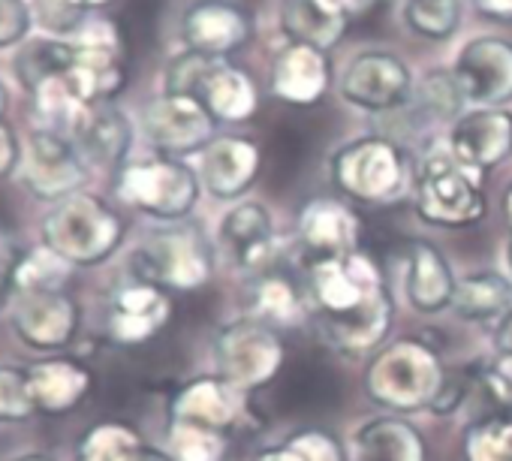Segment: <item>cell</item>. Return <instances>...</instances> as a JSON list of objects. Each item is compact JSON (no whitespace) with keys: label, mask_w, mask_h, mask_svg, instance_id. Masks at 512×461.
<instances>
[{"label":"cell","mask_w":512,"mask_h":461,"mask_svg":"<svg viewBox=\"0 0 512 461\" xmlns=\"http://www.w3.org/2000/svg\"><path fill=\"white\" fill-rule=\"evenodd\" d=\"M404 22L425 40H446L461 25V0H404Z\"/></svg>","instance_id":"1f68e13d"},{"label":"cell","mask_w":512,"mask_h":461,"mask_svg":"<svg viewBox=\"0 0 512 461\" xmlns=\"http://www.w3.org/2000/svg\"><path fill=\"white\" fill-rule=\"evenodd\" d=\"M416 100H419V109L422 115L428 118H437V121H458L461 118V109H464V94L452 76V70H440V73H428L419 88H416Z\"/></svg>","instance_id":"e575fe53"},{"label":"cell","mask_w":512,"mask_h":461,"mask_svg":"<svg viewBox=\"0 0 512 461\" xmlns=\"http://www.w3.org/2000/svg\"><path fill=\"white\" fill-rule=\"evenodd\" d=\"M503 214H506V223H509V229H512V187L503 193Z\"/></svg>","instance_id":"f907efd6"},{"label":"cell","mask_w":512,"mask_h":461,"mask_svg":"<svg viewBox=\"0 0 512 461\" xmlns=\"http://www.w3.org/2000/svg\"><path fill=\"white\" fill-rule=\"evenodd\" d=\"M416 211L434 226H470L485 214L476 172L461 166L452 151H431L416 172Z\"/></svg>","instance_id":"ba28073f"},{"label":"cell","mask_w":512,"mask_h":461,"mask_svg":"<svg viewBox=\"0 0 512 461\" xmlns=\"http://www.w3.org/2000/svg\"><path fill=\"white\" fill-rule=\"evenodd\" d=\"M214 353L220 377H226L241 392L269 383L284 362V344L263 320H238L226 326L217 335Z\"/></svg>","instance_id":"8fae6325"},{"label":"cell","mask_w":512,"mask_h":461,"mask_svg":"<svg viewBox=\"0 0 512 461\" xmlns=\"http://www.w3.org/2000/svg\"><path fill=\"white\" fill-rule=\"evenodd\" d=\"M223 257L244 272L260 269L272 260L275 251V223L260 202H241L226 211L217 229Z\"/></svg>","instance_id":"ac0fdd59"},{"label":"cell","mask_w":512,"mask_h":461,"mask_svg":"<svg viewBox=\"0 0 512 461\" xmlns=\"http://www.w3.org/2000/svg\"><path fill=\"white\" fill-rule=\"evenodd\" d=\"M79 305L64 290L55 293H28L19 299L13 329L31 350L55 353L73 344L79 332Z\"/></svg>","instance_id":"2e32d148"},{"label":"cell","mask_w":512,"mask_h":461,"mask_svg":"<svg viewBox=\"0 0 512 461\" xmlns=\"http://www.w3.org/2000/svg\"><path fill=\"white\" fill-rule=\"evenodd\" d=\"M332 85V67L326 52L302 43H287L272 64V94L293 103L311 106Z\"/></svg>","instance_id":"603a6c76"},{"label":"cell","mask_w":512,"mask_h":461,"mask_svg":"<svg viewBox=\"0 0 512 461\" xmlns=\"http://www.w3.org/2000/svg\"><path fill=\"white\" fill-rule=\"evenodd\" d=\"M31 16L34 25L46 31V37L70 40L91 13H85L76 0H31Z\"/></svg>","instance_id":"74e56055"},{"label":"cell","mask_w":512,"mask_h":461,"mask_svg":"<svg viewBox=\"0 0 512 461\" xmlns=\"http://www.w3.org/2000/svg\"><path fill=\"white\" fill-rule=\"evenodd\" d=\"M163 91L199 100L214 121H244L260 103L244 70L232 67L226 58H211L187 49L166 64Z\"/></svg>","instance_id":"3957f363"},{"label":"cell","mask_w":512,"mask_h":461,"mask_svg":"<svg viewBox=\"0 0 512 461\" xmlns=\"http://www.w3.org/2000/svg\"><path fill=\"white\" fill-rule=\"evenodd\" d=\"M341 94L365 112H392L413 97V76L398 55L362 52L347 64Z\"/></svg>","instance_id":"5bb4252c"},{"label":"cell","mask_w":512,"mask_h":461,"mask_svg":"<svg viewBox=\"0 0 512 461\" xmlns=\"http://www.w3.org/2000/svg\"><path fill=\"white\" fill-rule=\"evenodd\" d=\"M199 175L175 157L130 160L115 175V193L121 202L151 214L157 220H184L199 199Z\"/></svg>","instance_id":"5b68a950"},{"label":"cell","mask_w":512,"mask_h":461,"mask_svg":"<svg viewBox=\"0 0 512 461\" xmlns=\"http://www.w3.org/2000/svg\"><path fill=\"white\" fill-rule=\"evenodd\" d=\"M253 34L250 16L229 0H196L181 16V40L187 52L226 58Z\"/></svg>","instance_id":"9a60e30c"},{"label":"cell","mask_w":512,"mask_h":461,"mask_svg":"<svg viewBox=\"0 0 512 461\" xmlns=\"http://www.w3.org/2000/svg\"><path fill=\"white\" fill-rule=\"evenodd\" d=\"M299 239L314 263L356 254L359 217L335 199H314L299 214Z\"/></svg>","instance_id":"44dd1931"},{"label":"cell","mask_w":512,"mask_h":461,"mask_svg":"<svg viewBox=\"0 0 512 461\" xmlns=\"http://www.w3.org/2000/svg\"><path fill=\"white\" fill-rule=\"evenodd\" d=\"M311 290L320 308L323 332L347 353L377 347L392 320V299L380 269L368 254H347L311 266Z\"/></svg>","instance_id":"6da1fadb"},{"label":"cell","mask_w":512,"mask_h":461,"mask_svg":"<svg viewBox=\"0 0 512 461\" xmlns=\"http://www.w3.org/2000/svg\"><path fill=\"white\" fill-rule=\"evenodd\" d=\"M494 347L500 356H512V314L503 317L497 323V332H494Z\"/></svg>","instance_id":"bcb514c9"},{"label":"cell","mask_w":512,"mask_h":461,"mask_svg":"<svg viewBox=\"0 0 512 461\" xmlns=\"http://www.w3.org/2000/svg\"><path fill=\"white\" fill-rule=\"evenodd\" d=\"M256 308L269 323H290L299 317V299L293 287L281 278H269L256 290Z\"/></svg>","instance_id":"ab89813d"},{"label":"cell","mask_w":512,"mask_h":461,"mask_svg":"<svg viewBox=\"0 0 512 461\" xmlns=\"http://www.w3.org/2000/svg\"><path fill=\"white\" fill-rule=\"evenodd\" d=\"M76 4H79L85 13H94V10H103V7H109L112 0H76Z\"/></svg>","instance_id":"681fc988"},{"label":"cell","mask_w":512,"mask_h":461,"mask_svg":"<svg viewBox=\"0 0 512 461\" xmlns=\"http://www.w3.org/2000/svg\"><path fill=\"white\" fill-rule=\"evenodd\" d=\"M28 377H31V392L37 401V410L49 413V416L76 410L91 389V371L85 365H79L76 359H64V356L43 359V362L31 365Z\"/></svg>","instance_id":"484cf974"},{"label":"cell","mask_w":512,"mask_h":461,"mask_svg":"<svg viewBox=\"0 0 512 461\" xmlns=\"http://www.w3.org/2000/svg\"><path fill=\"white\" fill-rule=\"evenodd\" d=\"M407 302L419 314H437L455 299V278L443 254L425 242L410 245V266H407Z\"/></svg>","instance_id":"4316f807"},{"label":"cell","mask_w":512,"mask_h":461,"mask_svg":"<svg viewBox=\"0 0 512 461\" xmlns=\"http://www.w3.org/2000/svg\"><path fill=\"white\" fill-rule=\"evenodd\" d=\"M34 25L28 0H0V49L25 43Z\"/></svg>","instance_id":"60d3db41"},{"label":"cell","mask_w":512,"mask_h":461,"mask_svg":"<svg viewBox=\"0 0 512 461\" xmlns=\"http://www.w3.org/2000/svg\"><path fill=\"white\" fill-rule=\"evenodd\" d=\"M256 461H344L341 446L323 431H305L281 449L256 455Z\"/></svg>","instance_id":"f35d334b"},{"label":"cell","mask_w":512,"mask_h":461,"mask_svg":"<svg viewBox=\"0 0 512 461\" xmlns=\"http://www.w3.org/2000/svg\"><path fill=\"white\" fill-rule=\"evenodd\" d=\"M136 281L172 290H196L211 281L214 257L205 236L193 226H169L148 236L133 251Z\"/></svg>","instance_id":"52a82bcc"},{"label":"cell","mask_w":512,"mask_h":461,"mask_svg":"<svg viewBox=\"0 0 512 461\" xmlns=\"http://www.w3.org/2000/svg\"><path fill=\"white\" fill-rule=\"evenodd\" d=\"M506 266H509V272H512V239H509V245H506Z\"/></svg>","instance_id":"f5cc1de1"},{"label":"cell","mask_w":512,"mask_h":461,"mask_svg":"<svg viewBox=\"0 0 512 461\" xmlns=\"http://www.w3.org/2000/svg\"><path fill=\"white\" fill-rule=\"evenodd\" d=\"M241 413V389L226 377H202L184 386L172 401V422L223 431Z\"/></svg>","instance_id":"d4e9b609"},{"label":"cell","mask_w":512,"mask_h":461,"mask_svg":"<svg viewBox=\"0 0 512 461\" xmlns=\"http://www.w3.org/2000/svg\"><path fill=\"white\" fill-rule=\"evenodd\" d=\"M476 10L497 22H512V0H473Z\"/></svg>","instance_id":"f6af8a7d"},{"label":"cell","mask_w":512,"mask_h":461,"mask_svg":"<svg viewBox=\"0 0 512 461\" xmlns=\"http://www.w3.org/2000/svg\"><path fill=\"white\" fill-rule=\"evenodd\" d=\"M464 461H512V416L476 422L464 437Z\"/></svg>","instance_id":"836d02e7"},{"label":"cell","mask_w":512,"mask_h":461,"mask_svg":"<svg viewBox=\"0 0 512 461\" xmlns=\"http://www.w3.org/2000/svg\"><path fill=\"white\" fill-rule=\"evenodd\" d=\"M443 383L440 359L416 341H398L383 350L365 377L368 395L392 410H419L428 404L434 407Z\"/></svg>","instance_id":"8992f818"},{"label":"cell","mask_w":512,"mask_h":461,"mask_svg":"<svg viewBox=\"0 0 512 461\" xmlns=\"http://www.w3.org/2000/svg\"><path fill=\"white\" fill-rule=\"evenodd\" d=\"M172 317V305L166 293L154 284H130L124 287L109 311V335L118 344H142L154 338Z\"/></svg>","instance_id":"cb8c5ba5"},{"label":"cell","mask_w":512,"mask_h":461,"mask_svg":"<svg viewBox=\"0 0 512 461\" xmlns=\"http://www.w3.org/2000/svg\"><path fill=\"white\" fill-rule=\"evenodd\" d=\"M452 157L470 172H488L512 154V115L503 109L464 112L449 133Z\"/></svg>","instance_id":"e0dca14e"},{"label":"cell","mask_w":512,"mask_h":461,"mask_svg":"<svg viewBox=\"0 0 512 461\" xmlns=\"http://www.w3.org/2000/svg\"><path fill=\"white\" fill-rule=\"evenodd\" d=\"M73 55L58 76L70 97L88 109V106H103L112 103L124 85H127V61H124V46L112 22L106 19H91L70 37Z\"/></svg>","instance_id":"277c9868"},{"label":"cell","mask_w":512,"mask_h":461,"mask_svg":"<svg viewBox=\"0 0 512 461\" xmlns=\"http://www.w3.org/2000/svg\"><path fill=\"white\" fill-rule=\"evenodd\" d=\"M482 386L497 404L512 407V356L497 353V359L482 371Z\"/></svg>","instance_id":"b9f144b4"},{"label":"cell","mask_w":512,"mask_h":461,"mask_svg":"<svg viewBox=\"0 0 512 461\" xmlns=\"http://www.w3.org/2000/svg\"><path fill=\"white\" fill-rule=\"evenodd\" d=\"M455 314L473 323H491L512 314V284L494 272H476L455 287Z\"/></svg>","instance_id":"83f0119b"},{"label":"cell","mask_w":512,"mask_h":461,"mask_svg":"<svg viewBox=\"0 0 512 461\" xmlns=\"http://www.w3.org/2000/svg\"><path fill=\"white\" fill-rule=\"evenodd\" d=\"M43 245L55 251L70 266H100L106 263L121 239L124 223L115 208H109L94 193H73L55 202L43 217Z\"/></svg>","instance_id":"7a4b0ae2"},{"label":"cell","mask_w":512,"mask_h":461,"mask_svg":"<svg viewBox=\"0 0 512 461\" xmlns=\"http://www.w3.org/2000/svg\"><path fill=\"white\" fill-rule=\"evenodd\" d=\"M142 452L145 443L130 425L100 422L82 437L76 461H139Z\"/></svg>","instance_id":"4dcf8cb0"},{"label":"cell","mask_w":512,"mask_h":461,"mask_svg":"<svg viewBox=\"0 0 512 461\" xmlns=\"http://www.w3.org/2000/svg\"><path fill=\"white\" fill-rule=\"evenodd\" d=\"M70 139L76 142V148L88 166L121 169L127 160V151L133 145V124L112 103L88 106L70 127Z\"/></svg>","instance_id":"d6986e66"},{"label":"cell","mask_w":512,"mask_h":461,"mask_svg":"<svg viewBox=\"0 0 512 461\" xmlns=\"http://www.w3.org/2000/svg\"><path fill=\"white\" fill-rule=\"evenodd\" d=\"M16 461H55L52 455H40V452H31V455H22V458H16Z\"/></svg>","instance_id":"816d5d0a"},{"label":"cell","mask_w":512,"mask_h":461,"mask_svg":"<svg viewBox=\"0 0 512 461\" xmlns=\"http://www.w3.org/2000/svg\"><path fill=\"white\" fill-rule=\"evenodd\" d=\"M452 76L467 103L500 109L512 100V43L500 37H476L455 58Z\"/></svg>","instance_id":"4fadbf2b"},{"label":"cell","mask_w":512,"mask_h":461,"mask_svg":"<svg viewBox=\"0 0 512 461\" xmlns=\"http://www.w3.org/2000/svg\"><path fill=\"white\" fill-rule=\"evenodd\" d=\"M37 410L31 377L16 365H0V422H25Z\"/></svg>","instance_id":"8d00e7d4"},{"label":"cell","mask_w":512,"mask_h":461,"mask_svg":"<svg viewBox=\"0 0 512 461\" xmlns=\"http://www.w3.org/2000/svg\"><path fill=\"white\" fill-rule=\"evenodd\" d=\"M359 461H425L422 437L401 419H374L356 431Z\"/></svg>","instance_id":"f1b7e54d"},{"label":"cell","mask_w":512,"mask_h":461,"mask_svg":"<svg viewBox=\"0 0 512 461\" xmlns=\"http://www.w3.org/2000/svg\"><path fill=\"white\" fill-rule=\"evenodd\" d=\"M70 55H73L70 40L37 37V40L22 43V49L16 52V61H13V73H16L19 85H22L28 94H34V91H40L46 82L64 76V70H67V64H70Z\"/></svg>","instance_id":"f546056e"},{"label":"cell","mask_w":512,"mask_h":461,"mask_svg":"<svg viewBox=\"0 0 512 461\" xmlns=\"http://www.w3.org/2000/svg\"><path fill=\"white\" fill-rule=\"evenodd\" d=\"M22 148H19V139L13 133V127L7 121H0V178L10 175L22 160H19Z\"/></svg>","instance_id":"ee69618b"},{"label":"cell","mask_w":512,"mask_h":461,"mask_svg":"<svg viewBox=\"0 0 512 461\" xmlns=\"http://www.w3.org/2000/svg\"><path fill=\"white\" fill-rule=\"evenodd\" d=\"M332 178L359 202H389L404 190L407 163L395 142L362 136L332 157Z\"/></svg>","instance_id":"9c48e42d"},{"label":"cell","mask_w":512,"mask_h":461,"mask_svg":"<svg viewBox=\"0 0 512 461\" xmlns=\"http://www.w3.org/2000/svg\"><path fill=\"white\" fill-rule=\"evenodd\" d=\"M7 109H10V88L4 85V79H0V121L7 118Z\"/></svg>","instance_id":"c3c4849f"},{"label":"cell","mask_w":512,"mask_h":461,"mask_svg":"<svg viewBox=\"0 0 512 461\" xmlns=\"http://www.w3.org/2000/svg\"><path fill=\"white\" fill-rule=\"evenodd\" d=\"M19 263H22V254H19L16 242L7 233H0V308L7 305L10 293L16 290Z\"/></svg>","instance_id":"7bdbcfd3"},{"label":"cell","mask_w":512,"mask_h":461,"mask_svg":"<svg viewBox=\"0 0 512 461\" xmlns=\"http://www.w3.org/2000/svg\"><path fill=\"white\" fill-rule=\"evenodd\" d=\"M278 22L290 43L329 52L344 40L350 28V10L347 0H281Z\"/></svg>","instance_id":"7402d4cb"},{"label":"cell","mask_w":512,"mask_h":461,"mask_svg":"<svg viewBox=\"0 0 512 461\" xmlns=\"http://www.w3.org/2000/svg\"><path fill=\"white\" fill-rule=\"evenodd\" d=\"M88 169L91 166L82 160L76 142L67 133L37 127L28 136L22 157V181L37 199L61 202L73 193H82Z\"/></svg>","instance_id":"7c38bea8"},{"label":"cell","mask_w":512,"mask_h":461,"mask_svg":"<svg viewBox=\"0 0 512 461\" xmlns=\"http://www.w3.org/2000/svg\"><path fill=\"white\" fill-rule=\"evenodd\" d=\"M139 461H172V455H169V452H163V449L145 446V452H142V458H139Z\"/></svg>","instance_id":"7dc6e473"},{"label":"cell","mask_w":512,"mask_h":461,"mask_svg":"<svg viewBox=\"0 0 512 461\" xmlns=\"http://www.w3.org/2000/svg\"><path fill=\"white\" fill-rule=\"evenodd\" d=\"M169 455L172 461H223V437L220 431L172 422Z\"/></svg>","instance_id":"d590c367"},{"label":"cell","mask_w":512,"mask_h":461,"mask_svg":"<svg viewBox=\"0 0 512 461\" xmlns=\"http://www.w3.org/2000/svg\"><path fill=\"white\" fill-rule=\"evenodd\" d=\"M214 127L217 121L199 100L184 94H166V91L148 100L139 115V130L145 142L157 154L175 160L187 154H199L208 142H214L217 139Z\"/></svg>","instance_id":"30bf717a"},{"label":"cell","mask_w":512,"mask_h":461,"mask_svg":"<svg viewBox=\"0 0 512 461\" xmlns=\"http://www.w3.org/2000/svg\"><path fill=\"white\" fill-rule=\"evenodd\" d=\"M260 148L241 136H217L199 151V181L217 199L241 196L260 175Z\"/></svg>","instance_id":"ffe728a7"},{"label":"cell","mask_w":512,"mask_h":461,"mask_svg":"<svg viewBox=\"0 0 512 461\" xmlns=\"http://www.w3.org/2000/svg\"><path fill=\"white\" fill-rule=\"evenodd\" d=\"M70 269H73L70 263H64L46 245H40V248H34L31 254L22 257L19 272H16V290L22 296H28V293H55L70 278Z\"/></svg>","instance_id":"d6a6232c"}]
</instances>
